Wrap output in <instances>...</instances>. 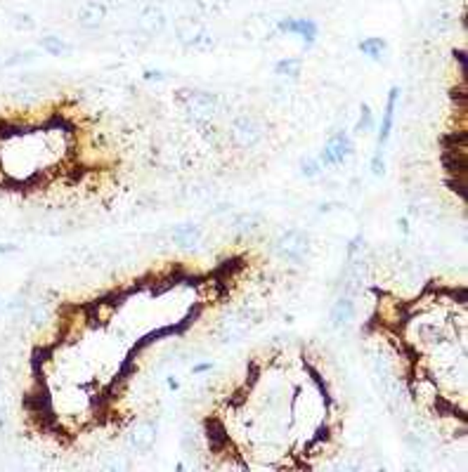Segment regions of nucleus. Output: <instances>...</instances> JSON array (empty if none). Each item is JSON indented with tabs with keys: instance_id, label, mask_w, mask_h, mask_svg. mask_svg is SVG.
<instances>
[{
	"instance_id": "b1692460",
	"label": "nucleus",
	"mask_w": 468,
	"mask_h": 472,
	"mask_svg": "<svg viewBox=\"0 0 468 472\" xmlns=\"http://www.w3.org/2000/svg\"><path fill=\"white\" fill-rule=\"evenodd\" d=\"M360 111H362V114H360V121H357V126H355V133L364 135V133H369V130L374 128V114H371L369 104H362Z\"/></svg>"
},
{
	"instance_id": "f03ea898",
	"label": "nucleus",
	"mask_w": 468,
	"mask_h": 472,
	"mask_svg": "<svg viewBox=\"0 0 468 472\" xmlns=\"http://www.w3.org/2000/svg\"><path fill=\"white\" fill-rule=\"evenodd\" d=\"M175 38L185 47H194V50H206L213 45V36L209 31L204 17L199 15H182L175 19Z\"/></svg>"
},
{
	"instance_id": "f8f14e48",
	"label": "nucleus",
	"mask_w": 468,
	"mask_h": 472,
	"mask_svg": "<svg viewBox=\"0 0 468 472\" xmlns=\"http://www.w3.org/2000/svg\"><path fill=\"white\" fill-rule=\"evenodd\" d=\"M355 317V302L350 295H341L339 300L334 302L332 314H329V321H332V329H346V326L353 321Z\"/></svg>"
},
{
	"instance_id": "6e6552de",
	"label": "nucleus",
	"mask_w": 468,
	"mask_h": 472,
	"mask_svg": "<svg viewBox=\"0 0 468 472\" xmlns=\"http://www.w3.org/2000/svg\"><path fill=\"white\" fill-rule=\"evenodd\" d=\"M128 444L137 454H149L156 447V423L140 420L128 430Z\"/></svg>"
},
{
	"instance_id": "2f4dec72",
	"label": "nucleus",
	"mask_w": 468,
	"mask_h": 472,
	"mask_svg": "<svg viewBox=\"0 0 468 472\" xmlns=\"http://www.w3.org/2000/svg\"><path fill=\"white\" fill-rule=\"evenodd\" d=\"M0 392H3V385H0Z\"/></svg>"
},
{
	"instance_id": "7c9ffc66",
	"label": "nucleus",
	"mask_w": 468,
	"mask_h": 472,
	"mask_svg": "<svg viewBox=\"0 0 468 472\" xmlns=\"http://www.w3.org/2000/svg\"><path fill=\"white\" fill-rule=\"evenodd\" d=\"M0 307H3V300H0Z\"/></svg>"
},
{
	"instance_id": "39448f33",
	"label": "nucleus",
	"mask_w": 468,
	"mask_h": 472,
	"mask_svg": "<svg viewBox=\"0 0 468 472\" xmlns=\"http://www.w3.org/2000/svg\"><path fill=\"white\" fill-rule=\"evenodd\" d=\"M274 251H277L279 258L288 262H303L310 253V234L305 229H286L274 241Z\"/></svg>"
},
{
	"instance_id": "f257e3e1",
	"label": "nucleus",
	"mask_w": 468,
	"mask_h": 472,
	"mask_svg": "<svg viewBox=\"0 0 468 472\" xmlns=\"http://www.w3.org/2000/svg\"><path fill=\"white\" fill-rule=\"evenodd\" d=\"M177 104H180L185 114L189 116V121L199 123V126H209L213 118L218 116V109H220L218 97L211 93H204V90H180V93H177Z\"/></svg>"
},
{
	"instance_id": "1a4fd4ad",
	"label": "nucleus",
	"mask_w": 468,
	"mask_h": 472,
	"mask_svg": "<svg viewBox=\"0 0 468 472\" xmlns=\"http://www.w3.org/2000/svg\"><path fill=\"white\" fill-rule=\"evenodd\" d=\"M107 15H109V8L102 0H86L78 8V12H76V24L86 31H95L107 22Z\"/></svg>"
},
{
	"instance_id": "c756f323",
	"label": "nucleus",
	"mask_w": 468,
	"mask_h": 472,
	"mask_svg": "<svg viewBox=\"0 0 468 472\" xmlns=\"http://www.w3.org/2000/svg\"><path fill=\"white\" fill-rule=\"evenodd\" d=\"M211 369H213V364H211V362H206V364L194 366V373H206V371H211Z\"/></svg>"
},
{
	"instance_id": "c85d7f7f",
	"label": "nucleus",
	"mask_w": 468,
	"mask_h": 472,
	"mask_svg": "<svg viewBox=\"0 0 468 472\" xmlns=\"http://www.w3.org/2000/svg\"><path fill=\"white\" fill-rule=\"evenodd\" d=\"M147 81H163V71H144Z\"/></svg>"
},
{
	"instance_id": "4468645a",
	"label": "nucleus",
	"mask_w": 468,
	"mask_h": 472,
	"mask_svg": "<svg viewBox=\"0 0 468 472\" xmlns=\"http://www.w3.org/2000/svg\"><path fill=\"white\" fill-rule=\"evenodd\" d=\"M26 319H29L33 329H43V326H47L54 319V309L47 300H36L29 307V312H26Z\"/></svg>"
},
{
	"instance_id": "4be33fe9",
	"label": "nucleus",
	"mask_w": 468,
	"mask_h": 472,
	"mask_svg": "<svg viewBox=\"0 0 468 472\" xmlns=\"http://www.w3.org/2000/svg\"><path fill=\"white\" fill-rule=\"evenodd\" d=\"M10 24H12V29L22 31V33L36 29V19H33L31 15H26V12H15L12 19H10Z\"/></svg>"
},
{
	"instance_id": "423d86ee",
	"label": "nucleus",
	"mask_w": 468,
	"mask_h": 472,
	"mask_svg": "<svg viewBox=\"0 0 468 472\" xmlns=\"http://www.w3.org/2000/svg\"><path fill=\"white\" fill-rule=\"evenodd\" d=\"M166 26H168V17H166V12H163L161 5L147 3L140 10V15H137L135 31L144 38H156L166 31Z\"/></svg>"
},
{
	"instance_id": "dca6fc26",
	"label": "nucleus",
	"mask_w": 468,
	"mask_h": 472,
	"mask_svg": "<svg viewBox=\"0 0 468 472\" xmlns=\"http://www.w3.org/2000/svg\"><path fill=\"white\" fill-rule=\"evenodd\" d=\"M170 239H173L180 248H194L199 241H201V229L197 225H182L170 234Z\"/></svg>"
},
{
	"instance_id": "0eeeda50",
	"label": "nucleus",
	"mask_w": 468,
	"mask_h": 472,
	"mask_svg": "<svg viewBox=\"0 0 468 472\" xmlns=\"http://www.w3.org/2000/svg\"><path fill=\"white\" fill-rule=\"evenodd\" d=\"M277 24L270 15H251L249 19L244 22L242 26V33L244 38L249 40V43H265V40H270L274 33H277Z\"/></svg>"
},
{
	"instance_id": "ddd939ff",
	"label": "nucleus",
	"mask_w": 468,
	"mask_h": 472,
	"mask_svg": "<svg viewBox=\"0 0 468 472\" xmlns=\"http://www.w3.org/2000/svg\"><path fill=\"white\" fill-rule=\"evenodd\" d=\"M279 31L284 33H296V36H303L308 43H312L317 38V24L310 22V19H284V22L277 24Z\"/></svg>"
},
{
	"instance_id": "9b49d317",
	"label": "nucleus",
	"mask_w": 468,
	"mask_h": 472,
	"mask_svg": "<svg viewBox=\"0 0 468 472\" xmlns=\"http://www.w3.org/2000/svg\"><path fill=\"white\" fill-rule=\"evenodd\" d=\"M397 100H400V88H390L388 102H385V111H383V121H381V128H378V147H385V142L390 140V133H393V123H395Z\"/></svg>"
},
{
	"instance_id": "5701e85b",
	"label": "nucleus",
	"mask_w": 468,
	"mask_h": 472,
	"mask_svg": "<svg viewBox=\"0 0 468 472\" xmlns=\"http://www.w3.org/2000/svg\"><path fill=\"white\" fill-rule=\"evenodd\" d=\"M232 0H197L199 10L204 12V15H220V12H225L230 8Z\"/></svg>"
},
{
	"instance_id": "f3484780",
	"label": "nucleus",
	"mask_w": 468,
	"mask_h": 472,
	"mask_svg": "<svg viewBox=\"0 0 468 472\" xmlns=\"http://www.w3.org/2000/svg\"><path fill=\"white\" fill-rule=\"evenodd\" d=\"M38 50L45 52V54H50V57H64V54L71 50V47H69L66 40L59 38V36H43L38 40Z\"/></svg>"
},
{
	"instance_id": "393cba45",
	"label": "nucleus",
	"mask_w": 468,
	"mask_h": 472,
	"mask_svg": "<svg viewBox=\"0 0 468 472\" xmlns=\"http://www.w3.org/2000/svg\"><path fill=\"white\" fill-rule=\"evenodd\" d=\"M102 468L109 470V472H126L130 468V463L121 454H114V456H109L105 463H102Z\"/></svg>"
},
{
	"instance_id": "7ed1b4c3",
	"label": "nucleus",
	"mask_w": 468,
	"mask_h": 472,
	"mask_svg": "<svg viewBox=\"0 0 468 472\" xmlns=\"http://www.w3.org/2000/svg\"><path fill=\"white\" fill-rule=\"evenodd\" d=\"M265 135L263 123L258 121L256 116L242 114V116H234L230 123V137L232 142L237 144L239 149H253L256 144H260Z\"/></svg>"
},
{
	"instance_id": "bb28decb",
	"label": "nucleus",
	"mask_w": 468,
	"mask_h": 472,
	"mask_svg": "<svg viewBox=\"0 0 468 472\" xmlns=\"http://www.w3.org/2000/svg\"><path fill=\"white\" fill-rule=\"evenodd\" d=\"M371 172H374V175H378V177H381L383 172H385V161H383L381 151H376L374 158H371Z\"/></svg>"
},
{
	"instance_id": "20e7f679",
	"label": "nucleus",
	"mask_w": 468,
	"mask_h": 472,
	"mask_svg": "<svg viewBox=\"0 0 468 472\" xmlns=\"http://www.w3.org/2000/svg\"><path fill=\"white\" fill-rule=\"evenodd\" d=\"M251 314L244 309H230L227 314L218 321V340L223 345H234L242 343L251 331Z\"/></svg>"
},
{
	"instance_id": "a211bd4d",
	"label": "nucleus",
	"mask_w": 468,
	"mask_h": 472,
	"mask_svg": "<svg viewBox=\"0 0 468 472\" xmlns=\"http://www.w3.org/2000/svg\"><path fill=\"white\" fill-rule=\"evenodd\" d=\"M419 340L426 345V347H438L445 343V331L440 329L435 324H421V329H419Z\"/></svg>"
},
{
	"instance_id": "cd10ccee",
	"label": "nucleus",
	"mask_w": 468,
	"mask_h": 472,
	"mask_svg": "<svg viewBox=\"0 0 468 472\" xmlns=\"http://www.w3.org/2000/svg\"><path fill=\"white\" fill-rule=\"evenodd\" d=\"M19 246L17 244H0V255H8V253H17Z\"/></svg>"
},
{
	"instance_id": "412c9836",
	"label": "nucleus",
	"mask_w": 468,
	"mask_h": 472,
	"mask_svg": "<svg viewBox=\"0 0 468 472\" xmlns=\"http://www.w3.org/2000/svg\"><path fill=\"white\" fill-rule=\"evenodd\" d=\"M38 52H40V50H22V52H15L12 57L0 61V66H3V69H15V66L29 64V61H33V59L38 57Z\"/></svg>"
},
{
	"instance_id": "a878e982",
	"label": "nucleus",
	"mask_w": 468,
	"mask_h": 472,
	"mask_svg": "<svg viewBox=\"0 0 468 472\" xmlns=\"http://www.w3.org/2000/svg\"><path fill=\"white\" fill-rule=\"evenodd\" d=\"M322 168H324V165L320 163V158H303V163H300V170L305 177H317Z\"/></svg>"
},
{
	"instance_id": "aec40b11",
	"label": "nucleus",
	"mask_w": 468,
	"mask_h": 472,
	"mask_svg": "<svg viewBox=\"0 0 468 472\" xmlns=\"http://www.w3.org/2000/svg\"><path fill=\"white\" fill-rule=\"evenodd\" d=\"M385 50H388V45H385L383 38H364L360 43V52L369 59H381Z\"/></svg>"
},
{
	"instance_id": "9d476101",
	"label": "nucleus",
	"mask_w": 468,
	"mask_h": 472,
	"mask_svg": "<svg viewBox=\"0 0 468 472\" xmlns=\"http://www.w3.org/2000/svg\"><path fill=\"white\" fill-rule=\"evenodd\" d=\"M350 151H353V142H350V137L346 133H336L332 140L324 144V149H322L320 163L322 165H339L350 156Z\"/></svg>"
},
{
	"instance_id": "6ab92c4d",
	"label": "nucleus",
	"mask_w": 468,
	"mask_h": 472,
	"mask_svg": "<svg viewBox=\"0 0 468 472\" xmlns=\"http://www.w3.org/2000/svg\"><path fill=\"white\" fill-rule=\"evenodd\" d=\"M303 71V59L300 57H284L274 64V73L286 76V78H298Z\"/></svg>"
},
{
	"instance_id": "2eb2a0df",
	"label": "nucleus",
	"mask_w": 468,
	"mask_h": 472,
	"mask_svg": "<svg viewBox=\"0 0 468 472\" xmlns=\"http://www.w3.org/2000/svg\"><path fill=\"white\" fill-rule=\"evenodd\" d=\"M234 232L239 236H253L260 232V227H263V218H260L258 213H242L234 218Z\"/></svg>"
}]
</instances>
